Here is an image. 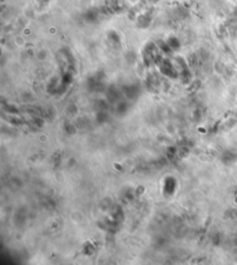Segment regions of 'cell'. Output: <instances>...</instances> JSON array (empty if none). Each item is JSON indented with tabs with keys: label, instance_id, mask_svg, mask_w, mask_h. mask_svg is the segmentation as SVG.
Returning a JSON list of instances; mask_svg holds the SVG:
<instances>
[{
	"label": "cell",
	"instance_id": "cell-3",
	"mask_svg": "<svg viewBox=\"0 0 237 265\" xmlns=\"http://www.w3.org/2000/svg\"><path fill=\"white\" fill-rule=\"evenodd\" d=\"M168 44H169V46L171 47L172 49H178L180 47V41L178 40V38L174 37V36H172V37L169 38Z\"/></svg>",
	"mask_w": 237,
	"mask_h": 265
},
{
	"label": "cell",
	"instance_id": "cell-1",
	"mask_svg": "<svg viewBox=\"0 0 237 265\" xmlns=\"http://www.w3.org/2000/svg\"><path fill=\"white\" fill-rule=\"evenodd\" d=\"M85 20L87 22H94L97 20V14L94 10H87L85 13Z\"/></svg>",
	"mask_w": 237,
	"mask_h": 265
},
{
	"label": "cell",
	"instance_id": "cell-2",
	"mask_svg": "<svg viewBox=\"0 0 237 265\" xmlns=\"http://www.w3.org/2000/svg\"><path fill=\"white\" fill-rule=\"evenodd\" d=\"M108 37H109V39L113 44H119L120 38H119V35L115 31H110V32H109Z\"/></svg>",
	"mask_w": 237,
	"mask_h": 265
}]
</instances>
